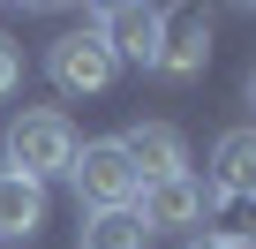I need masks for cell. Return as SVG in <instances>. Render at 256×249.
Here are the masks:
<instances>
[{"label":"cell","mask_w":256,"mask_h":249,"mask_svg":"<svg viewBox=\"0 0 256 249\" xmlns=\"http://www.w3.org/2000/svg\"><path fill=\"white\" fill-rule=\"evenodd\" d=\"M76 151H83V144H76V121H68L60 106H30V113H16V129H8V166L30 174V181L68 174Z\"/></svg>","instance_id":"cell-1"},{"label":"cell","mask_w":256,"mask_h":249,"mask_svg":"<svg viewBox=\"0 0 256 249\" xmlns=\"http://www.w3.org/2000/svg\"><path fill=\"white\" fill-rule=\"evenodd\" d=\"M68 181H76V196H83L90 211H136V196H144V181H136V166H128L120 136L83 144L76 166H68Z\"/></svg>","instance_id":"cell-2"},{"label":"cell","mask_w":256,"mask_h":249,"mask_svg":"<svg viewBox=\"0 0 256 249\" xmlns=\"http://www.w3.org/2000/svg\"><path fill=\"white\" fill-rule=\"evenodd\" d=\"M113 53H106V38L98 31H68V38H53V53H46V76H53V91H68V98H98L106 83H113Z\"/></svg>","instance_id":"cell-3"},{"label":"cell","mask_w":256,"mask_h":249,"mask_svg":"<svg viewBox=\"0 0 256 249\" xmlns=\"http://www.w3.org/2000/svg\"><path fill=\"white\" fill-rule=\"evenodd\" d=\"M158 23H166V8H144V0H120V8H106L90 31L106 38V53L113 61H158Z\"/></svg>","instance_id":"cell-4"},{"label":"cell","mask_w":256,"mask_h":249,"mask_svg":"<svg viewBox=\"0 0 256 249\" xmlns=\"http://www.w3.org/2000/svg\"><path fill=\"white\" fill-rule=\"evenodd\" d=\"M120 151H128V166H136V181H144V189H151V181L188 174V144H181V129H166V121H136V129L120 136Z\"/></svg>","instance_id":"cell-5"},{"label":"cell","mask_w":256,"mask_h":249,"mask_svg":"<svg viewBox=\"0 0 256 249\" xmlns=\"http://www.w3.org/2000/svg\"><path fill=\"white\" fill-rule=\"evenodd\" d=\"M204 61H211V16H204V8H174V16L158 23V61H151V68H166V76H204Z\"/></svg>","instance_id":"cell-6"},{"label":"cell","mask_w":256,"mask_h":249,"mask_svg":"<svg viewBox=\"0 0 256 249\" xmlns=\"http://www.w3.org/2000/svg\"><path fill=\"white\" fill-rule=\"evenodd\" d=\"M136 219L144 234H174V226H204V181L196 174H174V181H151L136 196Z\"/></svg>","instance_id":"cell-7"},{"label":"cell","mask_w":256,"mask_h":249,"mask_svg":"<svg viewBox=\"0 0 256 249\" xmlns=\"http://www.w3.org/2000/svg\"><path fill=\"white\" fill-rule=\"evenodd\" d=\"M204 226L218 249H256V189H204Z\"/></svg>","instance_id":"cell-8"},{"label":"cell","mask_w":256,"mask_h":249,"mask_svg":"<svg viewBox=\"0 0 256 249\" xmlns=\"http://www.w3.org/2000/svg\"><path fill=\"white\" fill-rule=\"evenodd\" d=\"M46 226V181H30V174H0V241H23V234H38Z\"/></svg>","instance_id":"cell-9"},{"label":"cell","mask_w":256,"mask_h":249,"mask_svg":"<svg viewBox=\"0 0 256 249\" xmlns=\"http://www.w3.org/2000/svg\"><path fill=\"white\" fill-rule=\"evenodd\" d=\"M211 189H256V129H226L211 144Z\"/></svg>","instance_id":"cell-10"},{"label":"cell","mask_w":256,"mask_h":249,"mask_svg":"<svg viewBox=\"0 0 256 249\" xmlns=\"http://www.w3.org/2000/svg\"><path fill=\"white\" fill-rule=\"evenodd\" d=\"M144 219L136 211H90L83 219V249H144Z\"/></svg>","instance_id":"cell-11"},{"label":"cell","mask_w":256,"mask_h":249,"mask_svg":"<svg viewBox=\"0 0 256 249\" xmlns=\"http://www.w3.org/2000/svg\"><path fill=\"white\" fill-rule=\"evenodd\" d=\"M16 91H23V46L0 38V98H16Z\"/></svg>","instance_id":"cell-12"},{"label":"cell","mask_w":256,"mask_h":249,"mask_svg":"<svg viewBox=\"0 0 256 249\" xmlns=\"http://www.w3.org/2000/svg\"><path fill=\"white\" fill-rule=\"evenodd\" d=\"M248 106H256V76H248Z\"/></svg>","instance_id":"cell-13"},{"label":"cell","mask_w":256,"mask_h":249,"mask_svg":"<svg viewBox=\"0 0 256 249\" xmlns=\"http://www.w3.org/2000/svg\"><path fill=\"white\" fill-rule=\"evenodd\" d=\"M188 249H218V241H188Z\"/></svg>","instance_id":"cell-14"}]
</instances>
